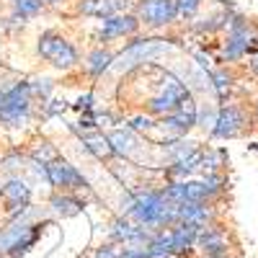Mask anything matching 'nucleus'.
<instances>
[{
    "instance_id": "12",
    "label": "nucleus",
    "mask_w": 258,
    "mask_h": 258,
    "mask_svg": "<svg viewBox=\"0 0 258 258\" xmlns=\"http://www.w3.org/2000/svg\"><path fill=\"white\" fill-rule=\"evenodd\" d=\"M106 137H109V142L114 147V155H119V158H132L137 150H140L137 135L129 132V129H116V132L106 135Z\"/></svg>"
},
{
    "instance_id": "10",
    "label": "nucleus",
    "mask_w": 258,
    "mask_h": 258,
    "mask_svg": "<svg viewBox=\"0 0 258 258\" xmlns=\"http://www.w3.org/2000/svg\"><path fill=\"white\" fill-rule=\"evenodd\" d=\"M83 207H85V199H80L78 194H59V191H54L52 199H49V209L54 214H59L62 220L78 217V214L83 212Z\"/></svg>"
},
{
    "instance_id": "14",
    "label": "nucleus",
    "mask_w": 258,
    "mask_h": 258,
    "mask_svg": "<svg viewBox=\"0 0 258 258\" xmlns=\"http://www.w3.org/2000/svg\"><path fill=\"white\" fill-rule=\"evenodd\" d=\"M83 147L88 150V153H91L96 160H111V158H116V155H114V147H111V142H109V137H106L103 132L83 135Z\"/></svg>"
},
{
    "instance_id": "4",
    "label": "nucleus",
    "mask_w": 258,
    "mask_h": 258,
    "mask_svg": "<svg viewBox=\"0 0 258 258\" xmlns=\"http://www.w3.org/2000/svg\"><path fill=\"white\" fill-rule=\"evenodd\" d=\"M227 36H225V49H222V59L225 62H238L243 59L248 52H253V34H250V24L243 16H230L227 21Z\"/></svg>"
},
{
    "instance_id": "1",
    "label": "nucleus",
    "mask_w": 258,
    "mask_h": 258,
    "mask_svg": "<svg viewBox=\"0 0 258 258\" xmlns=\"http://www.w3.org/2000/svg\"><path fill=\"white\" fill-rule=\"evenodd\" d=\"M31 103H34L31 83H26V80L13 83L0 96V124L8 129H21L31 116Z\"/></svg>"
},
{
    "instance_id": "7",
    "label": "nucleus",
    "mask_w": 258,
    "mask_h": 258,
    "mask_svg": "<svg viewBox=\"0 0 258 258\" xmlns=\"http://www.w3.org/2000/svg\"><path fill=\"white\" fill-rule=\"evenodd\" d=\"M135 16L145 29H165L178 18L176 0H140Z\"/></svg>"
},
{
    "instance_id": "3",
    "label": "nucleus",
    "mask_w": 258,
    "mask_h": 258,
    "mask_svg": "<svg viewBox=\"0 0 258 258\" xmlns=\"http://www.w3.org/2000/svg\"><path fill=\"white\" fill-rule=\"evenodd\" d=\"M168 52V44L163 39H135L129 41V44L114 57V70H135L140 68V64H147V62H155L160 54Z\"/></svg>"
},
{
    "instance_id": "20",
    "label": "nucleus",
    "mask_w": 258,
    "mask_h": 258,
    "mask_svg": "<svg viewBox=\"0 0 258 258\" xmlns=\"http://www.w3.org/2000/svg\"><path fill=\"white\" fill-rule=\"evenodd\" d=\"M253 116H255V121H258V98L253 101Z\"/></svg>"
},
{
    "instance_id": "22",
    "label": "nucleus",
    "mask_w": 258,
    "mask_h": 258,
    "mask_svg": "<svg viewBox=\"0 0 258 258\" xmlns=\"http://www.w3.org/2000/svg\"><path fill=\"white\" fill-rule=\"evenodd\" d=\"M197 258H217V255H197Z\"/></svg>"
},
{
    "instance_id": "16",
    "label": "nucleus",
    "mask_w": 258,
    "mask_h": 258,
    "mask_svg": "<svg viewBox=\"0 0 258 258\" xmlns=\"http://www.w3.org/2000/svg\"><path fill=\"white\" fill-rule=\"evenodd\" d=\"M155 119L153 116H150V114H135V116H129V121H126V129H129V132H145V135H150V132H153V129H155Z\"/></svg>"
},
{
    "instance_id": "13",
    "label": "nucleus",
    "mask_w": 258,
    "mask_h": 258,
    "mask_svg": "<svg viewBox=\"0 0 258 258\" xmlns=\"http://www.w3.org/2000/svg\"><path fill=\"white\" fill-rule=\"evenodd\" d=\"M114 57H116V52L106 49V47L93 49V52L88 54V59H85V73H88L91 78H103L106 70H111Z\"/></svg>"
},
{
    "instance_id": "11",
    "label": "nucleus",
    "mask_w": 258,
    "mask_h": 258,
    "mask_svg": "<svg viewBox=\"0 0 258 258\" xmlns=\"http://www.w3.org/2000/svg\"><path fill=\"white\" fill-rule=\"evenodd\" d=\"M124 6H126V0H80L78 13L80 16H93V18H106V16L121 13Z\"/></svg>"
},
{
    "instance_id": "5",
    "label": "nucleus",
    "mask_w": 258,
    "mask_h": 258,
    "mask_svg": "<svg viewBox=\"0 0 258 258\" xmlns=\"http://www.w3.org/2000/svg\"><path fill=\"white\" fill-rule=\"evenodd\" d=\"M44 176H47L49 186L54 191H59V194H78L80 197L83 191H88V181H85V176L73 163L62 160V158H57L49 165H44Z\"/></svg>"
},
{
    "instance_id": "8",
    "label": "nucleus",
    "mask_w": 258,
    "mask_h": 258,
    "mask_svg": "<svg viewBox=\"0 0 258 258\" xmlns=\"http://www.w3.org/2000/svg\"><path fill=\"white\" fill-rule=\"evenodd\" d=\"M140 21L135 13H114V16H106L101 21V29H98V41L101 44H111V41H121V39H132L140 31Z\"/></svg>"
},
{
    "instance_id": "9",
    "label": "nucleus",
    "mask_w": 258,
    "mask_h": 258,
    "mask_svg": "<svg viewBox=\"0 0 258 258\" xmlns=\"http://www.w3.org/2000/svg\"><path fill=\"white\" fill-rule=\"evenodd\" d=\"M54 222H31L26 230H24V235H21V238L13 243V248L6 253V258H24L26 253H31L34 248H36V243L41 240V235H44V230L47 227H52Z\"/></svg>"
},
{
    "instance_id": "6",
    "label": "nucleus",
    "mask_w": 258,
    "mask_h": 258,
    "mask_svg": "<svg viewBox=\"0 0 258 258\" xmlns=\"http://www.w3.org/2000/svg\"><path fill=\"white\" fill-rule=\"evenodd\" d=\"M248 129V111L240 103H222L217 106V116H214V126H212V137L217 140H232L240 137Z\"/></svg>"
},
{
    "instance_id": "15",
    "label": "nucleus",
    "mask_w": 258,
    "mask_h": 258,
    "mask_svg": "<svg viewBox=\"0 0 258 258\" xmlns=\"http://www.w3.org/2000/svg\"><path fill=\"white\" fill-rule=\"evenodd\" d=\"M44 11V3L41 0H13V16L26 21V18H34Z\"/></svg>"
},
{
    "instance_id": "2",
    "label": "nucleus",
    "mask_w": 258,
    "mask_h": 258,
    "mask_svg": "<svg viewBox=\"0 0 258 258\" xmlns=\"http://www.w3.org/2000/svg\"><path fill=\"white\" fill-rule=\"evenodd\" d=\"M36 54L41 59H47L52 68H57V70H73L75 64L80 62L78 47L73 44L70 39H64L59 31H54V29H47L44 34L39 36Z\"/></svg>"
},
{
    "instance_id": "17",
    "label": "nucleus",
    "mask_w": 258,
    "mask_h": 258,
    "mask_svg": "<svg viewBox=\"0 0 258 258\" xmlns=\"http://www.w3.org/2000/svg\"><path fill=\"white\" fill-rule=\"evenodd\" d=\"M202 6H204V0H176V13H178V18L191 21L202 11Z\"/></svg>"
},
{
    "instance_id": "18",
    "label": "nucleus",
    "mask_w": 258,
    "mask_h": 258,
    "mask_svg": "<svg viewBox=\"0 0 258 258\" xmlns=\"http://www.w3.org/2000/svg\"><path fill=\"white\" fill-rule=\"evenodd\" d=\"M119 250H121V245H116V243H101L96 250H93V255L91 258H119Z\"/></svg>"
},
{
    "instance_id": "19",
    "label": "nucleus",
    "mask_w": 258,
    "mask_h": 258,
    "mask_svg": "<svg viewBox=\"0 0 258 258\" xmlns=\"http://www.w3.org/2000/svg\"><path fill=\"white\" fill-rule=\"evenodd\" d=\"M248 70H250V73H253V75L258 78V54H255V57H253V59L248 62Z\"/></svg>"
},
{
    "instance_id": "21",
    "label": "nucleus",
    "mask_w": 258,
    "mask_h": 258,
    "mask_svg": "<svg viewBox=\"0 0 258 258\" xmlns=\"http://www.w3.org/2000/svg\"><path fill=\"white\" fill-rule=\"evenodd\" d=\"M44 6H57V3H62V0H41Z\"/></svg>"
}]
</instances>
